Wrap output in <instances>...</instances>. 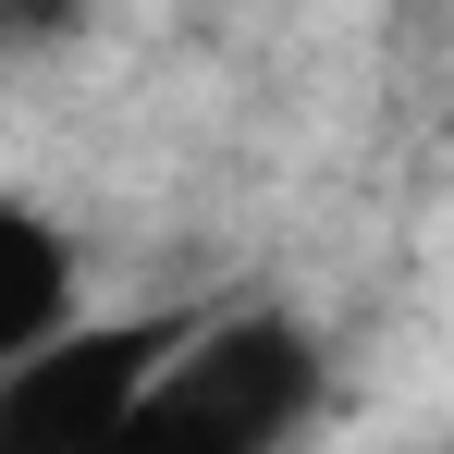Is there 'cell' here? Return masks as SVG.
<instances>
[{"label": "cell", "mask_w": 454, "mask_h": 454, "mask_svg": "<svg viewBox=\"0 0 454 454\" xmlns=\"http://www.w3.org/2000/svg\"><path fill=\"white\" fill-rule=\"evenodd\" d=\"M319 405H332V356L295 307H222V319H172L123 418V454H295Z\"/></svg>", "instance_id": "1"}, {"label": "cell", "mask_w": 454, "mask_h": 454, "mask_svg": "<svg viewBox=\"0 0 454 454\" xmlns=\"http://www.w3.org/2000/svg\"><path fill=\"white\" fill-rule=\"evenodd\" d=\"M160 344H172V307L74 319L62 344H37L25 369L0 380V454H123V418L148 393Z\"/></svg>", "instance_id": "2"}, {"label": "cell", "mask_w": 454, "mask_h": 454, "mask_svg": "<svg viewBox=\"0 0 454 454\" xmlns=\"http://www.w3.org/2000/svg\"><path fill=\"white\" fill-rule=\"evenodd\" d=\"M74 319H86V246L50 222L37 197L0 184V380L25 369L37 344H62Z\"/></svg>", "instance_id": "3"}]
</instances>
